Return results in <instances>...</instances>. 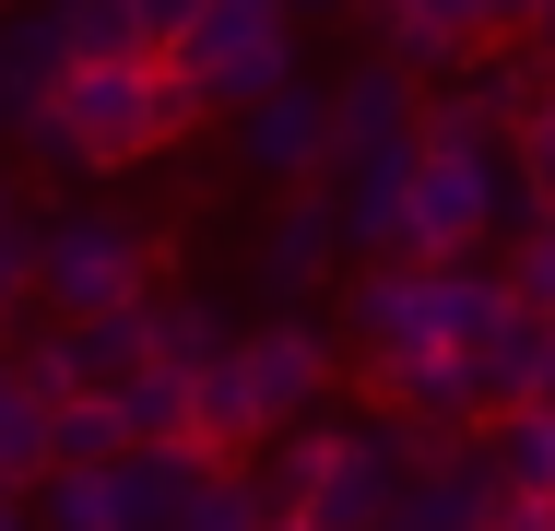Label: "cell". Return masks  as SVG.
I'll use <instances>...</instances> for the list:
<instances>
[{
    "label": "cell",
    "instance_id": "cell-18",
    "mask_svg": "<svg viewBox=\"0 0 555 531\" xmlns=\"http://www.w3.org/2000/svg\"><path fill=\"white\" fill-rule=\"evenodd\" d=\"M544 331H555L544 308H508L473 354H461V366H473V390H485V414H532V402H544Z\"/></svg>",
    "mask_w": 555,
    "mask_h": 531
},
{
    "label": "cell",
    "instance_id": "cell-22",
    "mask_svg": "<svg viewBox=\"0 0 555 531\" xmlns=\"http://www.w3.org/2000/svg\"><path fill=\"white\" fill-rule=\"evenodd\" d=\"M48 425H60V402L0 354V484H24V496L48 484V461H60V437H48Z\"/></svg>",
    "mask_w": 555,
    "mask_h": 531
},
{
    "label": "cell",
    "instance_id": "cell-34",
    "mask_svg": "<svg viewBox=\"0 0 555 531\" xmlns=\"http://www.w3.org/2000/svg\"><path fill=\"white\" fill-rule=\"evenodd\" d=\"M354 12H390V0H296V24H354Z\"/></svg>",
    "mask_w": 555,
    "mask_h": 531
},
{
    "label": "cell",
    "instance_id": "cell-35",
    "mask_svg": "<svg viewBox=\"0 0 555 531\" xmlns=\"http://www.w3.org/2000/svg\"><path fill=\"white\" fill-rule=\"evenodd\" d=\"M0 531H36V496L24 484H0Z\"/></svg>",
    "mask_w": 555,
    "mask_h": 531
},
{
    "label": "cell",
    "instance_id": "cell-23",
    "mask_svg": "<svg viewBox=\"0 0 555 531\" xmlns=\"http://www.w3.org/2000/svg\"><path fill=\"white\" fill-rule=\"evenodd\" d=\"M485 449H496V472H508L520 508H555V414H496Z\"/></svg>",
    "mask_w": 555,
    "mask_h": 531
},
{
    "label": "cell",
    "instance_id": "cell-11",
    "mask_svg": "<svg viewBox=\"0 0 555 531\" xmlns=\"http://www.w3.org/2000/svg\"><path fill=\"white\" fill-rule=\"evenodd\" d=\"M332 212H343V248L414 260V142H402V154H343L332 166Z\"/></svg>",
    "mask_w": 555,
    "mask_h": 531
},
{
    "label": "cell",
    "instance_id": "cell-28",
    "mask_svg": "<svg viewBox=\"0 0 555 531\" xmlns=\"http://www.w3.org/2000/svg\"><path fill=\"white\" fill-rule=\"evenodd\" d=\"M0 142H12V154H24L36 178H83V142H72L60 95H48V106H12V118H0Z\"/></svg>",
    "mask_w": 555,
    "mask_h": 531
},
{
    "label": "cell",
    "instance_id": "cell-25",
    "mask_svg": "<svg viewBox=\"0 0 555 531\" xmlns=\"http://www.w3.org/2000/svg\"><path fill=\"white\" fill-rule=\"evenodd\" d=\"M107 402H118V425H130V449H178V437H190V378H166V366H142Z\"/></svg>",
    "mask_w": 555,
    "mask_h": 531
},
{
    "label": "cell",
    "instance_id": "cell-21",
    "mask_svg": "<svg viewBox=\"0 0 555 531\" xmlns=\"http://www.w3.org/2000/svg\"><path fill=\"white\" fill-rule=\"evenodd\" d=\"M260 390H248V366L224 354V366H202L190 378V449H214V461H260Z\"/></svg>",
    "mask_w": 555,
    "mask_h": 531
},
{
    "label": "cell",
    "instance_id": "cell-27",
    "mask_svg": "<svg viewBox=\"0 0 555 531\" xmlns=\"http://www.w3.org/2000/svg\"><path fill=\"white\" fill-rule=\"evenodd\" d=\"M36 531H118V484L107 472H48L36 484Z\"/></svg>",
    "mask_w": 555,
    "mask_h": 531
},
{
    "label": "cell",
    "instance_id": "cell-13",
    "mask_svg": "<svg viewBox=\"0 0 555 531\" xmlns=\"http://www.w3.org/2000/svg\"><path fill=\"white\" fill-rule=\"evenodd\" d=\"M473 48H485V0H390L378 12V60H402L414 83H461L473 72Z\"/></svg>",
    "mask_w": 555,
    "mask_h": 531
},
{
    "label": "cell",
    "instance_id": "cell-31",
    "mask_svg": "<svg viewBox=\"0 0 555 531\" xmlns=\"http://www.w3.org/2000/svg\"><path fill=\"white\" fill-rule=\"evenodd\" d=\"M202 12H214V0H142V48H154V60H178V48L202 36Z\"/></svg>",
    "mask_w": 555,
    "mask_h": 531
},
{
    "label": "cell",
    "instance_id": "cell-41",
    "mask_svg": "<svg viewBox=\"0 0 555 531\" xmlns=\"http://www.w3.org/2000/svg\"><path fill=\"white\" fill-rule=\"evenodd\" d=\"M0 12H12V0H0Z\"/></svg>",
    "mask_w": 555,
    "mask_h": 531
},
{
    "label": "cell",
    "instance_id": "cell-26",
    "mask_svg": "<svg viewBox=\"0 0 555 531\" xmlns=\"http://www.w3.org/2000/svg\"><path fill=\"white\" fill-rule=\"evenodd\" d=\"M60 24H72V60H154L142 0H60Z\"/></svg>",
    "mask_w": 555,
    "mask_h": 531
},
{
    "label": "cell",
    "instance_id": "cell-19",
    "mask_svg": "<svg viewBox=\"0 0 555 531\" xmlns=\"http://www.w3.org/2000/svg\"><path fill=\"white\" fill-rule=\"evenodd\" d=\"M332 449H343V425H284V437H260V461H236V472H248V496H260L272 520H308Z\"/></svg>",
    "mask_w": 555,
    "mask_h": 531
},
{
    "label": "cell",
    "instance_id": "cell-7",
    "mask_svg": "<svg viewBox=\"0 0 555 531\" xmlns=\"http://www.w3.org/2000/svg\"><path fill=\"white\" fill-rule=\"evenodd\" d=\"M236 166L260 178V190H308V178H332V83H284V95H260L236 118Z\"/></svg>",
    "mask_w": 555,
    "mask_h": 531
},
{
    "label": "cell",
    "instance_id": "cell-16",
    "mask_svg": "<svg viewBox=\"0 0 555 531\" xmlns=\"http://www.w3.org/2000/svg\"><path fill=\"white\" fill-rule=\"evenodd\" d=\"M449 95L473 106V118H485L496 142H520V130L544 118V95H555V60L532 48V36H496V48H473V72H461Z\"/></svg>",
    "mask_w": 555,
    "mask_h": 531
},
{
    "label": "cell",
    "instance_id": "cell-5",
    "mask_svg": "<svg viewBox=\"0 0 555 531\" xmlns=\"http://www.w3.org/2000/svg\"><path fill=\"white\" fill-rule=\"evenodd\" d=\"M236 366H248V390H260V425H272V437H284V425H320V402H343V342H332L308 308L236 331Z\"/></svg>",
    "mask_w": 555,
    "mask_h": 531
},
{
    "label": "cell",
    "instance_id": "cell-20",
    "mask_svg": "<svg viewBox=\"0 0 555 531\" xmlns=\"http://www.w3.org/2000/svg\"><path fill=\"white\" fill-rule=\"evenodd\" d=\"M224 354H236L224 296H202V284H154V366H166V378H202V366H224Z\"/></svg>",
    "mask_w": 555,
    "mask_h": 531
},
{
    "label": "cell",
    "instance_id": "cell-38",
    "mask_svg": "<svg viewBox=\"0 0 555 531\" xmlns=\"http://www.w3.org/2000/svg\"><path fill=\"white\" fill-rule=\"evenodd\" d=\"M532 48H544V60H555V0H544V24H532Z\"/></svg>",
    "mask_w": 555,
    "mask_h": 531
},
{
    "label": "cell",
    "instance_id": "cell-9",
    "mask_svg": "<svg viewBox=\"0 0 555 531\" xmlns=\"http://www.w3.org/2000/svg\"><path fill=\"white\" fill-rule=\"evenodd\" d=\"M402 437L390 425H343L332 472H320V496H308V531H390V508H402Z\"/></svg>",
    "mask_w": 555,
    "mask_h": 531
},
{
    "label": "cell",
    "instance_id": "cell-6",
    "mask_svg": "<svg viewBox=\"0 0 555 531\" xmlns=\"http://www.w3.org/2000/svg\"><path fill=\"white\" fill-rule=\"evenodd\" d=\"M508 508H520V496H508L496 449H485V437H461V449H438V461H414V472H402L390 531H496Z\"/></svg>",
    "mask_w": 555,
    "mask_h": 531
},
{
    "label": "cell",
    "instance_id": "cell-39",
    "mask_svg": "<svg viewBox=\"0 0 555 531\" xmlns=\"http://www.w3.org/2000/svg\"><path fill=\"white\" fill-rule=\"evenodd\" d=\"M12 212H24V190H12V178H0V224H12Z\"/></svg>",
    "mask_w": 555,
    "mask_h": 531
},
{
    "label": "cell",
    "instance_id": "cell-1",
    "mask_svg": "<svg viewBox=\"0 0 555 531\" xmlns=\"http://www.w3.org/2000/svg\"><path fill=\"white\" fill-rule=\"evenodd\" d=\"M60 118L83 142V178H118V166H154L202 130V95L178 83V60H83L60 83Z\"/></svg>",
    "mask_w": 555,
    "mask_h": 531
},
{
    "label": "cell",
    "instance_id": "cell-4",
    "mask_svg": "<svg viewBox=\"0 0 555 531\" xmlns=\"http://www.w3.org/2000/svg\"><path fill=\"white\" fill-rule=\"evenodd\" d=\"M296 36H308V24H296V0H214V12H202V36L178 48V83L202 95V118L236 130L260 95H284V83H296Z\"/></svg>",
    "mask_w": 555,
    "mask_h": 531
},
{
    "label": "cell",
    "instance_id": "cell-10",
    "mask_svg": "<svg viewBox=\"0 0 555 531\" xmlns=\"http://www.w3.org/2000/svg\"><path fill=\"white\" fill-rule=\"evenodd\" d=\"M343 342L354 354H449L438 308H426V260H366L343 284Z\"/></svg>",
    "mask_w": 555,
    "mask_h": 531
},
{
    "label": "cell",
    "instance_id": "cell-36",
    "mask_svg": "<svg viewBox=\"0 0 555 531\" xmlns=\"http://www.w3.org/2000/svg\"><path fill=\"white\" fill-rule=\"evenodd\" d=\"M496 531H555V508H508V520H496Z\"/></svg>",
    "mask_w": 555,
    "mask_h": 531
},
{
    "label": "cell",
    "instance_id": "cell-24",
    "mask_svg": "<svg viewBox=\"0 0 555 531\" xmlns=\"http://www.w3.org/2000/svg\"><path fill=\"white\" fill-rule=\"evenodd\" d=\"M48 437H60V461H48V472H107V461H130V425H118L107 390L60 402V425H48Z\"/></svg>",
    "mask_w": 555,
    "mask_h": 531
},
{
    "label": "cell",
    "instance_id": "cell-30",
    "mask_svg": "<svg viewBox=\"0 0 555 531\" xmlns=\"http://www.w3.org/2000/svg\"><path fill=\"white\" fill-rule=\"evenodd\" d=\"M36 236H48L36 212H12V224H0V308H24V296H36Z\"/></svg>",
    "mask_w": 555,
    "mask_h": 531
},
{
    "label": "cell",
    "instance_id": "cell-29",
    "mask_svg": "<svg viewBox=\"0 0 555 531\" xmlns=\"http://www.w3.org/2000/svg\"><path fill=\"white\" fill-rule=\"evenodd\" d=\"M496 272H508V296H520V308H544V319H555V202L532 212L520 236H508V260H496Z\"/></svg>",
    "mask_w": 555,
    "mask_h": 531
},
{
    "label": "cell",
    "instance_id": "cell-17",
    "mask_svg": "<svg viewBox=\"0 0 555 531\" xmlns=\"http://www.w3.org/2000/svg\"><path fill=\"white\" fill-rule=\"evenodd\" d=\"M72 72H83V60H72L60 0H12V12H0V118H12V106H48Z\"/></svg>",
    "mask_w": 555,
    "mask_h": 531
},
{
    "label": "cell",
    "instance_id": "cell-14",
    "mask_svg": "<svg viewBox=\"0 0 555 531\" xmlns=\"http://www.w3.org/2000/svg\"><path fill=\"white\" fill-rule=\"evenodd\" d=\"M332 272H343V212H332V190H284V212L260 224V284H272L284 308H308Z\"/></svg>",
    "mask_w": 555,
    "mask_h": 531
},
{
    "label": "cell",
    "instance_id": "cell-37",
    "mask_svg": "<svg viewBox=\"0 0 555 531\" xmlns=\"http://www.w3.org/2000/svg\"><path fill=\"white\" fill-rule=\"evenodd\" d=\"M532 414H555V331H544V402H532Z\"/></svg>",
    "mask_w": 555,
    "mask_h": 531
},
{
    "label": "cell",
    "instance_id": "cell-15",
    "mask_svg": "<svg viewBox=\"0 0 555 531\" xmlns=\"http://www.w3.org/2000/svg\"><path fill=\"white\" fill-rule=\"evenodd\" d=\"M214 449H130V461H107V484H118V531H190V508L214 496Z\"/></svg>",
    "mask_w": 555,
    "mask_h": 531
},
{
    "label": "cell",
    "instance_id": "cell-12",
    "mask_svg": "<svg viewBox=\"0 0 555 531\" xmlns=\"http://www.w3.org/2000/svg\"><path fill=\"white\" fill-rule=\"evenodd\" d=\"M414 130H426V83L402 60H354L332 83V166L343 154H402Z\"/></svg>",
    "mask_w": 555,
    "mask_h": 531
},
{
    "label": "cell",
    "instance_id": "cell-2",
    "mask_svg": "<svg viewBox=\"0 0 555 531\" xmlns=\"http://www.w3.org/2000/svg\"><path fill=\"white\" fill-rule=\"evenodd\" d=\"M532 212L508 142H414V260H485V236H520Z\"/></svg>",
    "mask_w": 555,
    "mask_h": 531
},
{
    "label": "cell",
    "instance_id": "cell-3",
    "mask_svg": "<svg viewBox=\"0 0 555 531\" xmlns=\"http://www.w3.org/2000/svg\"><path fill=\"white\" fill-rule=\"evenodd\" d=\"M48 236H36V308L48 319H95V308H130V296H154V224L118 202H72V212H36Z\"/></svg>",
    "mask_w": 555,
    "mask_h": 531
},
{
    "label": "cell",
    "instance_id": "cell-8",
    "mask_svg": "<svg viewBox=\"0 0 555 531\" xmlns=\"http://www.w3.org/2000/svg\"><path fill=\"white\" fill-rule=\"evenodd\" d=\"M354 378H366V402H378V414L438 425V437H485V425H496L461 354H354Z\"/></svg>",
    "mask_w": 555,
    "mask_h": 531
},
{
    "label": "cell",
    "instance_id": "cell-32",
    "mask_svg": "<svg viewBox=\"0 0 555 531\" xmlns=\"http://www.w3.org/2000/svg\"><path fill=\"white\" fill-rule=\"evenodd\" d=\"M508 154H520V178H532V202H555V95H544V118H532V130H520Z\"/></svg>",
    "mask_w": 555,
    "mask_h": 531
},
{
    "label": "cell",
    "instance_id": "cell-40",
    "mask_svg": "<svg viewBox=\"0 0 555 531\" xmlns=\"http://www.w3.org/2000/svg\"><path fill=\"white\" fill-rule=\"evenodd\" d=\"M260 531H308V520H272V508H260Z\"/></svg>",
    "mask_w": 555,
    "mask_h": 531
},
{
    "label": "cell",
    "instance_id": "cell-33",
    "mask_svg": "<svg viewBox=\"0 0 555 531\" xmlns=\"http://www.w3.org/2000/svg\"><path fill=\"white\" fill-rule=\"evenodd\" d=\"M532 24H544V0H485V48L496 36H532Z\"/></svg>",
    "mask_w": 555,
    "mask_h": 531
}]
</instances>
